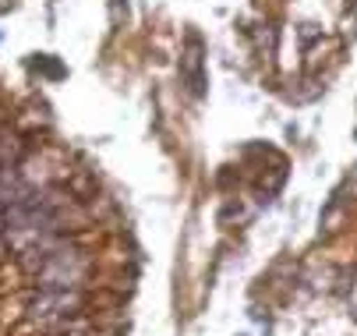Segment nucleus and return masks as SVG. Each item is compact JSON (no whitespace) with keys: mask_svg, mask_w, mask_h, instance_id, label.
<instances>
[{"mask_svg":"<svg viewBox=\"0 0 357 336\" xmlns=\"http://www.w3.org/2000/svg\"><path fill=\"white\" fill-rule=\"evenodd\" d=\"M25 266L39 291H82L92 276V259L71 241L25 252Z\"/></svg>","mask_w":357,"mask_h":336,"instance_id":"1","label":"nucleus"},{"mask_svg":"<svg viewBox=\"0 0 357 336\" xmlns=\"http://www.w3.org/2000/svg\"><path fill=\"white\" fill-rule=\"evenodd\" d=\"M82 308H85L82 291H39L25 305L29 319L46 333H64L68 326H75L82 319Z\"/></svg>","mask_w":357,"mask_h":336,"instance_id":"2","label":"nucleus"},{"mask_svg":"<svg viewBox=\"0 0 357 336\" xmlns=\"http://www.w3.org/2000/svg\"><path fill=\"white\" fill-rule=\"evenodd\" d=\"M181 78L195 100L206 96V46H202L198 32H188L184 39V54H181Z\"/></svg>","mask_w":357,"mask_h":336,"instance_id":"3","label":"nucleus"},{"mask_svg":"<svg viewBox=\"0 0 357 336\" xmlns=\"http://www.w3.org/2000/svg\"><path fill=\"white\" fill-rule=\"evenodd\" d=\"M32 68H36V71H43L46 78H64V75H68V68H64L57 57H50V54H39V57L32 61Z\"/></svg>","mask_w":357,"mask_h":336,"instance_id":"4","label":"nucleus"},{"mask_svg":"<svg viewBox=\"0 0 357 336\" xmlns=\"http://www.w3.org/2000/svg\"><path fill=\"white\" fill-rule=\"evenodd\" d=\"M0 39H4V32H0Z\"/></svg>","mask_w":357,"mask_h":336,"instance_id":"5","label":"nucleus"}]
</instances>
